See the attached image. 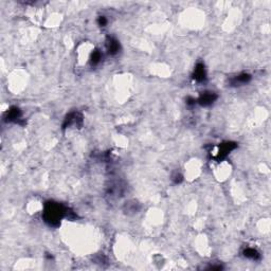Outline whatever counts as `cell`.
I'll return each mask as SVG.
<instances>
[{"label":"cell","instance_id":"6da1fadb","mask_svg":"<svg viewBox=\"0 0 271 271\" xmlns=\"http://www.w3.org/2000/svg\"><path fill=\"white\" fill-rule=\"evenodd\" d=\"M64 215V210L61 208V206H59L58 203H54V202H49L47 206H46L45 209V219L47 223L50 224H57L59 220L61 219Z\"/></svg>","mask_w":271,"mask_h":271},{"label":"cell","instance_id":"7a4b0ae2","mask_svg":"<svg viewBox=\"0 0 271 271\" xmlns=\"http://www.w3.org/2000/svg\"><path fill=\"white\" fill-rule=\"evenodd\" d=\"M216 95L213 93V92H206L203 95H201V97L199 99V103L203 106H206V105H210L215 101Z\"/></svg>","mask_w":271,"mask_h":271},{"label":"cell","instance_id":"3957f363","mask_svg":"<svg viewBox=\"0 0 271 271\" xmlns=\"http://www.w3.org/2000/svg\"><path fill=\"white\" fill-rule=\"evenodd\" d=\"M194 79L196 81H203L206 79V71H205V67L203 65L199 64L197 67L195 68V71H194Z\"/></svg>","mask_w":271,"mask_h":271},{"label":"cell","instance_id":"277c9868","mask_svg":"<svg viewBox=\"0 0 271 271\" xmlns=\"http://www.w3.org/2000/svg\"><path fill=\"white\" fill-rule=\"evenodd\" d=\"M119 43L115 39L113 38H108V41H107V49H108V52L110 54H115L119 51Z\"/></svg>","mask_w":271,"mask_h":271},{"label":"cell","instance_id":"5b68a950","mask_svg":"<svg viewBox=\"0 0 271 271\" xmlns=\"http://www.w3.org/2000/svg\"><path fill=\"white\" fill-rule=\"evenodd\" d=\"M250 79V75L248 74H242V75H238L237 77L234 79V84H245Z\"/></svg>","mask_w":271,"mask_h":271},{"label":"cell","instance_id":"8992f818","mask_svg":"<svg viewBox=\"0 0 271 271\" xmlns=\"http://www.w3.org/2000/svg\"><path fill=\"white\" fill-rule=\"evenodd\" d=\"M245 256L249 257V259H256V257H259V253L254 249H247L245 251Z\"/></svg>","mask_w":271,"mask_h":271},{"label":"cell","instance_id":"52a82bcc","mask_svg":"<svg viewBox=\"0 0 271 271\" xmlns=\"http://www.w3.org/2000/svg\"><path fill=\"white\" fill-rule=\"evenodd\" d=\"M18 117H19V110H18L17 108H12L9 111V115H7L9 120H15V119H17Z\"/></svg>","mask_w":271,"mask_h":271},{"label":"cell","instance_id":"ba28073f","mask_svg":"<svg viewBox=\"0 0 271 271\" xmlns=\"http://www.w3.org/2000/svg\"><path fill=\"white\" fill-rule=\"evenodd\" d=\"M100 59H101V53L99 52V51H95L91 56V64L92 65H97V64L100 61Z\"/></svg>","mask_w":271,"mask_h":271},{"label":"cell","instance_id":"9c48e42d","mask_svg":"<svg viewBox=\"0 0 271 271\" xmlns=\"http://www.w3.org/2000/svg\"><path fill=\"white\" fill-rule=\"evenodd\" d=\"M106 19H105V17H100L99 18V24L100 25H106Z\"/></svg>","mask_w":271,"mask_h":271}]
</instances>
